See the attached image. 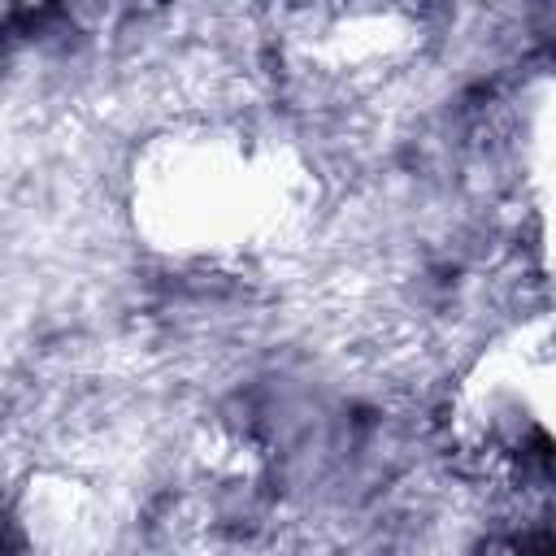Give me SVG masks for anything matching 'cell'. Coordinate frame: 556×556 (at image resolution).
Returning <instances> with one entry per match:
<instances>
[{"label": "cell", "instance_id": "cell-1", "mask_svg": "<svg viewBox=\"0 0 556 556\" xmlns=\"http://www.w3.org/2000/svg\"><path fill=\"white\" fill-rule=\"evenodd\" d=\"M304 165L239 122H187L152 135L130 165L135 230L169 256L239 261L278 248L304 217Z\"/></svg>", "mask_w": 556, "mask_h": 556}, {"label": "cell", "instance_id": "cell-2", "mask_svg": "<svg viewBox=\"0 0 556 556\" xmlns=\"http://www.w3.org/2000/svg\"><path fill=\"white\" fill-rule=\"evenodd\" d=\"M552 413V352L547 326H517L495 339L460 378L452 426L456 439L491 469H521L547 460Z\"/></svg>", "mask_w": 556, "mask_h": 556}]
</instances>
